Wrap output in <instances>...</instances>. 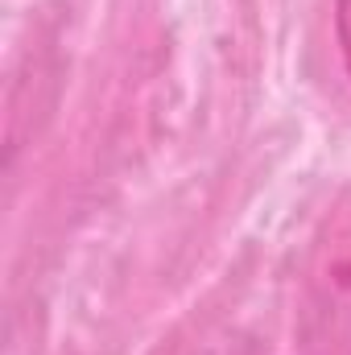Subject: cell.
Returning <instances> with one entry per match:
<instances>
[{"label": "cell", "instance_id": "1", "mask_svg": "<svg viewBox=\"0 0 351 355\" xmlns=\"http://www.w3.org/2000/svg\"><path fill=\"white\" fill-rule=\"evenodd\" d=\"M289 355H351V186L327 202L302 248Z\"/></svg>", "mask_w": 351, "mask_h": 355}, {"label": "cell", "instance_id": "2", "mask_svg": "<svg viewBox=\"0 0 351 355\" xmlns=\"http://www.w3.org/2000/svg\"><path fill=\"white\" fill-rule=\"evenodd\" d=\"M335 46H339L343 71L351 79V0H335Z\"/></svg>", "mask_w": 351, "mask_h": 355}]
</instances>
